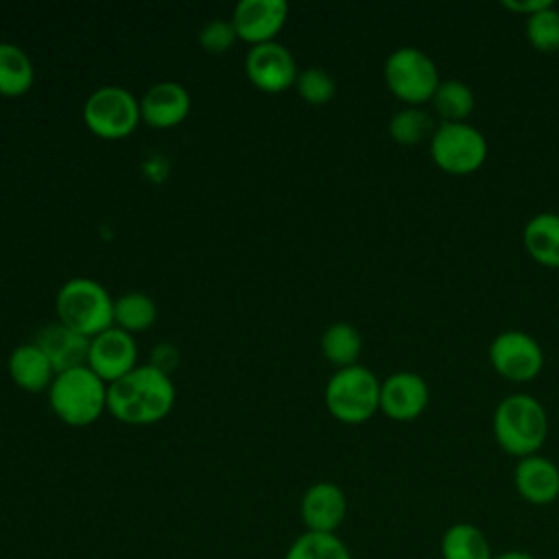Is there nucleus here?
Here are the masks:
<instances>
[{"label": "nucleus", "instance_id": "obj_1", "mask_svg": "<svg viewBox=\"0 0 559 559\" xmlns=\"http://www.w3.org/2000/svg\"><path fill=\"white\" fill-rule=\"evenodd\" d=\"M175 395V384L168 371L146 362L107 384V408L124 424L146 426L170 413Z\"/></svg>", "mask_w": 559, "mask_h": 559}, {"label": "nucleus", "instance_id": "obj_2", "mask_svg": "<svg viewBox=\"0 0 559 559\" xmlns=\"http://www.w3.org/2000/svg\"><path fill=\"white\" fill-rule=\"evenodd\" d=\"M491 430L498 445L518 459L537 454L548 437V413L531 393H509L493 411Z\"/></svg>", "mask_w": 559, "mask_h": 559}, {"label": "nucleus", "instance_id": "obj_3", "mask_svg": "<svg viewBox=\"0 0 559 559\" xmlns=\"http://www.w3.org/2000/svg\"><path fill=\"white\" fill-rule=\"evenodd\" d=\"M55 415L70 426H90L107 408V382L87 365L63 369L48 386Z\"/></svg>", "mask_w": 559, "mask_h": 559}, {"label": "nucleus", "instance_id": "obj_4", "mask_svg": "<svg viewBox=\"0 0 559 559\" xmlns=\"http://www.w3.org/2000/svg\"><path fill=\"white\" fill-rule=\"evenodd\" d=\"M59 323L92 338L114 325V297L94 277L66 280L55 297Z\"/></svg>", "mask_w": 559, "mask_h": 559}, {"label": "nucleus", "instance_id": "obj_5", "mask_svg": "<svg viewBox=\"0 0 559 559\" xmlns=\"http://www.w3.org/2000/svg\"><path fill=\"white\" fill-rule=\"evenodd\" d=\"M328 411L343 424H362L380 411V380L365 365L338 367L325 382Z\"/></svg>", "mask_w": 559, "mask_h": 559}, {"label": "nucleus", "instance_id": "obj_6", "mask_svg": "<svg viewBox=\"0 0 559 559\" xmlns=\"http://www.w3.org/2000/svg\"><path fill=\"white\" fill-rule=\"evenodd\" d=\"M384 83L406 105L430 103L441 83L437 61L417 46H400L384 59Z\"/></svg>", "mask_w": 559, "mask_h": 559}, {"label": "nucleus", "instance_id": "obj_7", "mask_svg": "<svg viewBox=\"0 0 559 559\" xmlns=\"http://www.w3.org/2000/svg\"><path fill=\"white\" fill-rule=\"evenodd\" d=\"M432 162L450 175L476 173L487 155L489 142L485 133L472 122H439L432 138L428 140Z\"/></svg>", "mask_w": 559, "mask_h": 559}, {"label": "nucleus", "instance_id": "obj_8", "mask_svg": "<svg viewBox=\"0 0 559 559\" xmlns=\"http://www.w3.org/2000/svg\"><path fill=\"white\" fill-rule=\"evenodd\" d=\"M83 120L100 138H124L142 120L140 98L122 85H100L85 98Z\"/></svg>", "mask_w": 559, "mask_h": 559}, {"label": "nucleus", "instance_id": "obj_9", "mask_svg": "<svg viewBox=\"0 0 559 559\" xmlns=\"http://www.w3.org/2000/svg\"><path fill=\"white\" fill-rule=\"evenodd\" d=\"M489 362L504 380L528 382L544 367V349L539 341L524 330L498 332L487 349Z\"/></svg>", "mask_w": 559, "mask_h": 559}, {"label": "nucleus", "instance_id": "obj_10", "mask_svg": "<svg viewBox=\"0 0 559 559\" xmlns=\"http://www.w3.org/2000/svg\"><path fill=\"white\" fill-rule=\"evenodd\" d=\"M245 72L262 92H284L299 74L293 52L282 41L255 44L245 55Z\"/></svg>", "mask_w": 559, "mask_h": 559}, {"label": "nucleus", "instance_id": "obj_11", "mask_svg": "<svg viewBox=\"0 0 559 559\" xmlns=\"http://www.w3.org/2000/svg\"><path fill=\"white\" fill-rule=\"evenodd\" d=\"M87 367L94 369L107 384L138 367V343L131 332L111 325L90 338Z\"/></svg>", "mask_w": 559, "mask_h": 559}, {"label": "nucleus", "instance_id": "obj_12", "mask_svg": "<svg viewBox=\"0 0 559 559\" xmlns=\"http://www.w3.org/2000/svg\"><path fill=\"white\" fill-rule=\"evenodd\" d=\"M430 402L428 382L415 371H395L380 380V411L395 421L417 419Z\"/></svg>", "mask_w": 559, "mask_h": 559}, {"label": "nucleus", "instance_id": "obj_13", "mask_svg": "<svg viewBox=\"0 0 559 559\" xmlns=\"http://www.w3.org/2000/svg\"><path fill=\"white\" fill-rule=\"evenodd\" d=\"M299 515L306 524V531L336 533L347 515L345 491L332 480L312 483L301 496Z\"/></svg>", "mask_w": 559, "mask_h": 559}, {"label": "nucleus", "instance_id": "obj_14", "mask_svg": "<svg viewBox=\"0 0 559 559\" xmlns=\"http://www.w3.org/2000/svg\"><path fill=\"white\" fill-rule=\"evenodd\" d=\"M286 17V0H240L231 13L238 37L249 41L251 46L273 41Z\"/></svg>", "mask_w": 559, "mask_h": 559}, {"label": "nucleus", "instance_id": "obj_15", "mask_svg": "<svg viewBox=\"0 0 559 559\" xmlns=\"http://www.w3.org/2000/svg\"><path fill=\"white\" fill-rule=\"evenodd\" d=\"M192 98L179 81H157L140 98V114L151 127L168 129L179 124L190 111Z\"/></svg>", "mask_w": 559, "mask_h": 559}, {"label": "nucleus", "instance_id": "obj_16", "mask_svg": "<svg viewBox=\"0 0 559 559\" xmlns=\"http://www.w3.org/2000/svg\"><path fill=\"white\" fill-rule=\"evenodd\" d=\"M513 485L522 500L537 507L550 504L559 498V467L555 461L542 454L518 459L513 469Z\"/></svg>", "mask_w": 559, "mask_h": 559}, {"label": "nucleus", "instance_id": "obj_17", "mask_svg": "<svg viewBox=\"0 0 559 559\" xmlns=\"http://www.w3.org/2000/svg\"><path fill=\"white\" fill-rule=\"evenodd\" d=\"M7 369H9L11 380L20 389L31 391V393H37V391H44V389L48 391L50 382L57 376L55 365L50 362L48 354L35 341L15 345L13 352L9 354Z\"/></svg>", "mask_w": 559, "mask_h": 559}, {"label": "nucleus", "instance_id": "obj_18", "mask_svg": "<svg viewBox=\"0 0 559 559\" xmlns=\"http://www.w3.org/2000/svg\"><path fill=\"white\" fill-rule=\"evenodd\" d=\"M35 343L48 354L57 373L76 365H87L90 338L63 323H52L44 328Z\"/></svg>", "mask_w": 559, "mask_h": 559}, {"label": "nucleus", "instance_id": "obj_19", "mask_svg": "<svg viewBox=\"0 0 559 559\" xmlns=\"http://www.w3.org/2000/svg\"><path fill=\"white\" fill-rule=\"evenodd\" d=\"M522 242L537 264L559 269V212L531 216L522 229Z\"/></svg>", "mask_w": 559, "mask_h": 559}, {"label": "nucleus", "instance_id": "obj_20", "mask_svg": "<svg viewBox=\"0 0 559 559\" xmlns=\"http://www.w3.org/2000/svg\"><path fill=\"white\" fill-rule=\"evenodd\" d=\"M439 552L441 559H493L487 535L472 522L450 524L441 535Z\"/></svg>", "mask_w": 559, "mask_h": 559}, {"label": "nucleus", "instance_id": "obj_21", "mask_svg": "<svg viewBox=\"0 0 559 559\" xmlns=\"http://www.w3.org/2000/svg\"><path fill=\"white\" fill-rule=\"evenodd\" d=\"M33 81L35 66L31 55L13 41H0V94L22 96L33 87Z\"/></svg>", "mask_w": 559, "mask_h": 559}, {"label": "nucleus", "instance_id": "obj_22", "mask_svg": "<svg viewBox=\"0 0 559 559\" xmlns=\"http://www.w3.org/2000/svg\"><path fill=\"white\" fill-rule=\"evenodd\" d=\"M430 105L441 122H465L474 111L476 98L472 87L461 79H445L435 90Z\"/></svg>", "mask_w": 559, "mask_h": 559}, {"label": "nucleus", "instance_id": "obj_23", "mask_svg": "<svg viewBox=\"0 0 559 559\" xmlns=\"http://www.w3.org/2000/svg\"><path fill=\"white\" fill-rule=\"evenodd\" d=\"M362 349V336L349 321H334L321 334V352L336 367H349L358 362Z\"/></svg>", "mask_w": 559, "mask_h": 559}, {"label": "nucleus", "instance_id": "obj_24", "mask_svg": "<svg viewBox=\"0 0 559 559\" xmlns=\"http://www.w3.org/2000/svg\"><path fill=\"white\" fill-rule=\"evenodd\" d=\"M437 124L428 109L421 105L400 107L389 120V135L402 146H415L424 140H430Z\"/></svg>", "mask_w": 559, "mask_h": 559}, {"label": "nucleus", "instance_id": "obj_25", "mask_svg": "<svg viewBox=\"0 0 559 559\" xmlns=\"http://www.w3.org/2000/svg\"><path fill=\"white\" fill-rule=\"evenodd\" d=\"M157 319V306L151 295L142 290H129L114 299V325L127 332H140L153 325Z\"/></svg>", "mask_w": 559, "mask_h": 559}, {"label": "nucleus", "instance_id": "obj_26", "mask_svg": "<svg viewBox=\"0 0 559 559\" xmlns=\"http://www.w3.org/2000/svg\"><path fill=\"white\" fill-rule=\"evenodd\" d=\"M284 559H352V552L336 533L306 531L288 546Z\"/></svg>", "mask_w": 559, "mask_h": 559}, {"label": "nucleus", "instance_id": "obj_27", "mask_svg": "<svg viewBox=\"0 0 559 559\" xmlns=\"http://www.w3.org/2000/svg\"><path fill=\"white\" fill-rule=\"evenodd\" d=\"M524 35L528 44L539 52L559 50V9L555 2L524 17Z\"/></svg>", "mask_w": 559, "mask_h": 559}, {"label": "nucleus", "instance_id": "obj_28", "mask_svg": "<svg viewBox=\"0 0 559 559\" xmlns=\"http://www.w3.org/2000/svg\"><path fill=\"white\" fill-rule=\"evenodd\" d=\"M295 87H297L299 96L306 103L323 105V103H328L334 96L336 81H334V76L325 68L312 66V68L299 70V74L295 79Z\"/></svg>", "mask_w": 559, "mask_h": 559}, {"label": "nucleus", "instance_id": "obj_29", "mask_svg": "<svg viewBox=\"0 0 559 559\" xmlns=\"http://www.w3.org/2000/svg\"><path fill=\"white\" fill-rule=\"evenodd\" d=\"M236 39L238 33L234 28V22L225 17H212L199 28V44L212 55L229 50Z\"/></svg>", "mask_w": 559, "mask_h": 559}, {"label": "nucleus", "instance_id": "obj_30", "mask_svg": "<svg viewBox=\"0 0 559 559\" xmlns=\"http://www.w3.org/2000/svg\"><path fill=\"white\" fill-rule=\"evenodd\" d=\"M552 0H502V7L509 9V11H515V13H522L524 17L533 15L535 11L544 9L546 4H550Z\"/></svg>", "mask_w": 559, "mask_h": 559}, {"label": "nucleus", "instance_id": "obj_31", "mask_svg": "<svg viewBox=\"0 0 559 559\" xmlns=\"http://www.w3.org/2000/svg\"><path fill=\"white\" fill-rule=\"evenodd\" d=\"M493 559H535V557L526 550H507V552L493 555Z\"/></svg>", "mask_w": 559, "mask_h": 559}]
</instances>
